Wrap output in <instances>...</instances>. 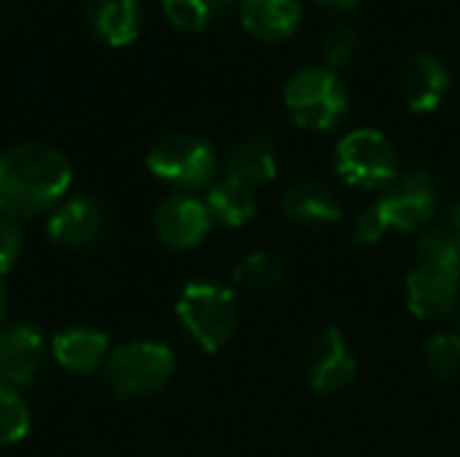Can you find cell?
I'll return each mask as SVG.
<instances>
[{
  "instance_id": "1",
  "label": "cell",
  "mask_w": 460,
  "mask_h": 457,
  "mask_svg": "<svg viewBox=\"0 0 460 457\" xmlns=\"http://www.w3.org/2000/svg\"><path fill=\"white\" fill-rule=\"evenodd\" d=\"M73 183L67 156L46 143H16L0 151V215L22 221L51 213Z\"/></svg>"
},
{
  "instance_id": "2",
  "label": "cell",
  "mask_w": 460,
  "mask_h": 457,
  "mask_svg": "<svg viewBox=\"0 0 460 457\" xmlns=\"http://www.w3.org/2000/svg\"><path fill=\"white\" fill-rule=\"evenodd\" d=\"M460 250L442 229H429L415 242V267L407 275V304L420 321H450L458 312Z\"/></svg>"
},
{
  "instance_id": "3",
  "label": "cell",
  "mask_w": 460,
  "mask_h": 457,
  "mask_svg": "<svg viewBox=\"0 0 460 457\" xmlns=\"http://www.w3.org/2000/svg\"><path fill=\"white\" fill-rule=\"evenodd\" d=\"M175 315L186 337L205 353H218L229 345L237 329V299L232 288L216 280L189 283L175 304Z\"/></svg>"
},
{
  "instance_id": "4",
  "label": "cell",
  "mask_w": 460,
  "mask_h": 457,
  "mask_svg": "<svg viewBox=\"0 0 460 457\" xmlns=\"http://www.w3.org/2000/svg\"><path fill=\"white\" fill-rule=\"evenodd\" d=\"M175 374V356L167 345L135 339L111 350L105 361V382L116 399L137 401L156 396Z\"/></svg>"
},
{
  "instance_id": "5",
  "label": "cell",
  "mask_w": 460,
  "mask_h": 457,
  "mask_svg": "<svg viewBox=\"0 0 460 457\" xmlns=\"http://www.w3.org/2000/svg\"><path fill=\"white\" fill-rule=\"evenodd\" d=\"M283 102L296 127L310 132H332L345 121L350 97L334 70L305 67L288 78Z\"/></svg>"
},
{
  "instance_id": "6",
  "label": "cell",
  "mask_w": 460,
  "mask_h": 457,
  "mask_svg": "<svg viewBox=\"0 0 460 457\" xmlns=\"http://www.w3.org/2000/svg\"><path fill=\"white\" fill-rule=\"evenodd\" d=\"M146 167L159 180L175 189L197 191V189L213 186L218 156L205 137L191 135V132H170V135H162L148 148Z\"/></svg>"
},
{
  "instance_id": "7",
  "label": "cell",
  "mask_w": 460,
  "mask_h": 457,
  "mask_svg": "<svg viewBox=\"0 0 460 457\" xmlns=\"http://www.w3.org/2000/svg\"><path fill=\"white\" fill-rule=\"evenodd\" d=\"M337 175L356 189H383L399 178L396 145L380 129H353L337 143Z\"/></svg>"
},
{
  "instance_id": "8",
  "label": "cell",
  "mask_w": 460,
  "mask_h": 457,
  "mask_svg": "<svg viewBox=\"0 0 460 457\" xmlns=\"http://www.w3.org/2000/svg\"><path fill=\"white\" fill-rule=\"evenodd\" d=\"M439 207V183L426 170H412L399 175L377 202V210L388 229L418 232L423 229Z\"/></svg>"
},
{
  "instance_id": "9",
  "label": "cell",
  "mask_w": 460,
  "mask_h": 457,
  "mask_svg": "<svg viewBox=\"0 0 460 457\" xmlns=\"http://www.w3.org/2000/svg\"><path fill=\"white\" fill-rule=\"evenodd\" d=\"M49 345L38 326L13 321L0 326V382L11 388L32 385L46 364Z\"/></svg>"
},
{
  "instance_id": "10",
  "label": "cell",
  "mask_w": 460,
  "mask_h": 457,
  "mask_svg": "<svg viewBox=\"0 0 460 457\" xmlns=\"http://www.w3.org/2000/svg\"><path fill=\"white\" fill-rule=\"evenodd\" d=\"M213 226L205 199L191 194H170L154 210V232L170 250L197 248Z\"/></svg>"
},
{
  "instance_id": "11",
  "label": "cell",
  "mask_w": 460,
  "mask_h": 457,
  "mask_svg": "<svg viewBox=\"0 0 460 457\" xmlns=\"http://www.w3.org/2000/svg\"><path fill=\"white\" fill-rule=\"evenodd\" d=\"M307 366H310V385L321 396L342 393L356 380V372H358L356 356H353L345 334L334 326L323 329L313 339Z\"/></svg>"
},
{
  "instance_id": "12",
  "label": "cell",
  "mask_w": 460,
  "mask_h": 457,
  "mask_svg": "<svg viewBox=\"0 0 460 457\" xmlns=\"http://www.w3.org/2000/svg\"><path fill=\"white\" fill-rule=\"evenodd\" d=\"M46 232L54 245L67 250H81L94 245L105 232V210L94 197H67L51 213Z\"/></svg>"
},
{
  "instance_id": "13",
  "label": "cell",
  "mask_w": 460,
  "mask_h": 457,
  "mask_svg": "<svg viewBox=\"0 0 460 457\" xmlns=\"http://www.w3.org/2000/svg\"><path fill=\"white\" fill-rule=\"evenodd\" d=\"M447 92H450V70L439 57L429 51H418L404 62L402 97L412 113L437 110L445 102Z\"/></svg>"
},
{
  "instance_id": "14",
  "label": "cell",
  "mask_w": 460,
  "mask_h": 457,
  "mask_svg": "<svg viewBox=\"0 0 460 457\" xmlns=\"http://www.w3.org/2000/svg\"><path fill=\"white\" fill-rule=\"evenodd\" d=\"M280 210L291 224L305 229H323L342 218V202L323 180H299L288 186L280 199Z\"/></svg>"
},
{
  "instance_id": "15",
  "label": "cell",
  "mask_w": 460,
  "mask_h": 457,
  "mask_svg": "<svg viewBox=\"0 0 460 457\" xmlns=\"http://www.w3.org/2000/svg\"><path fill=\"white\" fill-rule=\"evenodd\" d=\"M51 358L70 374H94L111 356V339L92 326H70L49 345Z\"/></svg>"
},
{
  "instance_id": "16",
  "label": "cell",
  "mask_w": 460,
  "mask_h": 457,
  "mask_svg": "<svg viewBox=\"0 0 460 457\" xmlns=\"http://www.w3.org/2000/svg\"><path fill=\"white\" fill-rule=\"evenodd\" d=\"M226 178L259 189L278 178V145L267 135H251L240 140L226 156Z\"/></svg>"
},
{
  "instance_id": "17",
  "label": "cell",
  "mask_w": 460,
  "mask_h": 457,
  "mask_svg": "<svg viewBox=\"0 0 460 457\" xmlns=\"http://www.w3.org/2000/svg\"><path fill=\"white\" fill-rule=\"evenodd\" d=\"M140 0H89L86 24L108 46H129L140 35Z\"/></svg>"
},
{
  "instance_id": "18",
  "label": "cell",
  "mask_w": 460,
  "mask_h": 457,
  "mask_svg": "<svg viewBox=\"0 0 460 457\" xmlns=\"http://www.w3.org/2000/svg\"><path fill=\"white\" fill-rule=\"evenodd\" d=\"M243 27L261 40H286L302 22L299 0H243Z\"/></svg>"
},
{
  "instance_id": "19",
  "label": "cell",
  "mask_w": 460,
  "mask_h": 457,
  "mask_svg": "<svg viewBox=\"0 0 460 457\" xmlns=\"http://www.w3.org/2000/svg\"><path fill=\"white\" fill-rule=\"evenodd\" d=\"M205 205H208L213 224H224L229 229H240V226L251 224L256 218V210H259L253 189H248L232 178L216 180L208 189Z\"/></svg>"
},
{
  "instance_id": "20",
  "label": "cell",
  "mask_w": 460,
  "mask_h": 457,
  "mask_svg": "<svg viewBox=\"0 0 460 457\" xmlns=\"http://www.w3.org/2000/svg\"><path fill=\"white\" fill-rule=\"evenodd\" d=\"M283 275H286L283 261L270 250H251L232 269L234 286L243 288V291H251V294L272 291L283 280Z\"/></svg>"
},
{
  "instance_id": "21",
  "label": "cell",
  "mask_w": 460,
  "mask_h": 457,
  "mask_svg": "<svg viewBox=\"0 0 460 457\" xmlns=\"http://www.w3.org/2000/svg\"><path fill=\"white\" fill-rule=\"evenodd\" d=\"M423 364L429 374L439 382L453 380L460 374V334L458 331H439L423 347Z\"/></svg>"
},
{
  "instance_id": "22",
  "label": "cell",
  "mask_w": 460,
  "mask_h": 457,
  "mask_svg": "<svg viewBox=\"0 0 460 457\" xmlns=\"http://www.w3.org/2000/svg\"><path fill=\"white\" fill-rule=\"evenodd\" d=\"M30 431V407L19 388L0 382V447L19 444Z\"/></svg>"
},
{
  "instance_id": "23",
  "label": "cell",
  "mask_w": 460,
  "mask_h": 457,
  "mask_svg": "<svg viewBox=\"0 0 460 457\" xmlns=\"http://www.w3.org/2000/svg\"><path fill=\"white\" fill-rule=\"evenodd\" d=\"M162 11L170 24L186 32H199L221 16L213 0H162Z\"/></svg>"
},
{
  "instance_id": "24",
  "label": "cell",
  "mask_w": 460,
  "mask_h": 457,
  "mask_svg": "<svg viewBox=\"0 0 460 457\" xmlns=\"http://www.w3.org/2000/svg\"><path fill=\"white\" fill-rule=\"evenodd\" d=\"M358 32L353 30V27H334L326 38H323V46H321V51H323V62H326V67L329 70H345V67H350L353 62H356V57H358Z\"/></svg>"
},
{
  "instance_id": "25",
  "label": "cell",
  "mask_w": 460,
  "mask_h": 457,
  "mask_svg": "<svg viewBox=\"0 0 460 457\" xmlns=\"http://www.w3.org/2000/svg\"><path fill=\"white\" fill-rule=\"evenodd\" d=\"M385 232H388V226H385V221H383L377 205L364 207V210L353 218V224H350V237H353L356 245H377V242L385 237Z\"/></svg>"
},
{
  "instance_id": "26",
  "label": "cell",
  "mask_w": 460,
  "mask_h": 457,
  "mask_svg": "<svg viewBox=\"0 0 460 457\" xmlns=\"http://www.w3.org/2000/svg\"><path fill=\"white\" fill-rule=\"evenodd\" d=\"M22 229L13 218L0 215V277L13 269V264L22 256Z\"/></svg>"
},
{
  "instance_id": "27",
  "label": "cell",
  "mask_w": 460,
  "mask_h": 457,
  "mask_svg": "<svg viewBox=\"0 0 460 457\" xmlns=\"http://www.w3.org/2000/svg\"><path fill=\"white\" fill-rule=\"evenodd\" d=\"M439 229L450 237V242H453V245L460 250V199H456V202L447 207V213H445V224H442Z\"/></svg>"
},
{
  "instance_id": "28",
  "label": "cell",
  "mask_w": 460,
  "mask_h": 457,
  "mask_svg": "<svg viewBox=\"0 0 460 457\" xmlns=\"http://www.w3.org/2000/svg\"><path fill=\"white\" fill-rule=\"evenodd\" d=\"M318 5L332 13H350V11H356L358 0H318Z\"/></svg>"
},
{
  "instance_id": "29",
  "label": "cell",
  "mask_w": 460,
  "mask_h": 457,
  "mask_svg": "<svg viewBox=\"0 0 460 457\" xmlns=\"http://www.w3.org/2000/svg\"><path fill=\"white\" fill-rule=\"evenodd\" d=\"M213 3H216L218 13H226V11H232V8H240V5H243V0H213Z\"/></svg>"
},
{
  "instance_id": "30",
  "label": "cell",
  "mask_w": 460,
  "mask_h": 457,
  "mask_svg": "<svg viewBox=\"0 0 460 457\" xmlns=\"http://www.w3.org/2000/svg\"><path fill=\"white\" fill-rule=\"evenodd\" d=\"M5 315H8V294L0 283V326H5Z\"/></svg>"
},
{
  "instance_id": "31",
  "label": "cell",
  "mask_w": 460,
  "mask_h": 457,
  "mask_svg": "<svg viewBox=\"0 0 460 457\" xmlns=\"http://www.w3.org/2000/svg\"><path fill=\"white\" fill-rule=\"evenodd\" d=\"M458 40H460V27H458Z\"/></svg>"
}]
</instances>
